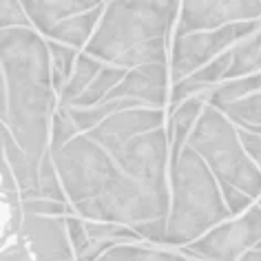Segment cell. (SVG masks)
Returning <instances> with one entry per match:
<instances>
[{
    "label": "cell",
    "instance_id": "1",
    "mask_svg": "<svg viewBox=\"0 0 261 261\" xmlns=\"http://www.w3.org/2000/svg\"><path fill=\"white\" fill-rule=\"evenodd\" d=\"M64 195L75 215L87 221L138 226L168 217L171 199L155 195L124 171L104 144L89 133H77L51 151Z\"/></svg>",
    "mask_w": 261,
    "mask_h": 261
},
{
    "label": "cell",
    "instance_id": "2",
    "mask_svg": "<svg viewBox=\"0 0 261 261\" xmlns=\"http://www.w3.org/2000/svg\"><path fill=\"white\" fill-rule=\"evenodd\" d=\"M58 107L47 38L34 27L0 29V122L31 158L49 151Z\"/></svg>",
    "mask_w": 261,
    "mask_h": 261
},
{
    "label": "cell",
    "instance_id": "3",
    "mask_svg": "<svg viewBox=\"0 0 261 261\" xmlns=\"http://www.w3.org/2000/svg\"><path fill=\"white\" fill-rule=\"evenodd\" d=\"M179 11L181 0H107L84 51L122 69L168 62Z\"/></svg>",
    "mask_w": 261,
    "mask_h": 261
},
{
    "label": "cell",
    "instance_id": "4",
    "mask_svg": "<svg viewBox=\"0 0 261 261\" xmlns=\"http://www.w3.org/2000/svg\"><path fill=\"white\" fill-rule=\"evenodd\" d=\"M168 184L171 206L166 246L186 248L232 217L221 195L219 179L199 158V153L188 144L181 151L171 153Z\"/></svg>",
    "mask_w": 261,
    "mask_h": 261
},
{
    "label": "cell",
    "instance_id": "5",
    "mask_svg": "<svg viewBox=\"0 0 261 261\" xmlns=\"http://www.w3.org/2000/svg\"><path fill=\"white\" fill-rule=\"evenodd\" d=\"M188 146L199 153L221 184H230L257 201L261 197V171L246 153L239 128L224 111L206 104L195 124Z\"/></svg>",
    "mask_w": 261,
    "mask_h": 261
},
{
    "label": "cell",
    "instance_id": "6",
    "mask_svg": "<svg viewBox=\"0 0 261 261\" xmlns=\"http://www.w3.org/2000/svg\"><path fill=\"white\" fill-rule=\"evenodd\" d=\"M259 22H237L228 24L219 29L208 31H188V34H175L171 42V58H168V67H171V80L173 84L184 80L201 67L217 60L226 51H230L234 44L248 38Z\"/></svg>",
    "mask_w": 261,
    "mask_h": 261
},
{
    "label": "cell",
    "instance_id": "7",
    "mask_svg": "<svg viewBox=\"0 0 261 261\" xmlns=\"http://www.w3.org/2000/svg\"><path fill=\"white\" fill-rule=\"evenodd\" d=\"M261 244V206L254 204L246 213L226 219L204 237L179 248L193 261H239L248 250Z\"/></svg>",
    "mask_w": 261,
    "mask_h": 261
},
{
    "label": "cell",
    "instance_id": "8",
    "mask_svg": "<svg viewBox=\"0 0 261 261\" xmlns=\"http://www.w3.org/2000/svg\"><path fill=\"white\" fill-rule=\"evenodd\" d=\"M261 20V0H181L175 34Z\"/></svg>",
    "mask_w": 261,
    "mask_h": 261
},
{
    "label": "cell",
    "instance_id": "9",
    "mask_svg": "<svg viewBox=\"0 0 261 261\" xmlns=\"http://www.w3.org/2000/svg\"><path fill=\"white\" fill-rule=\"evenodd\" d=\"M18 237L27 246L34 261H75V250L71 246L64 217L24 213Z\"/></svg>",
    "mask_w": 261,
    "mask_h": 261
},
{
    "label": "cell",
    "instance_id": "10",
    "mask_svg": "<svg viewBox=\"0 0 261 261\" xmlns=\"http://www.w3.org/2000/svg\"><path fill=\"white\" fill-rule=\"evenodd\" d=\"M171 67L168 62L160 64H142V67L128 69L124 80L111 91L107 100H130L140 107L166 109L171 100Z\"/></svg>",
    "mask_w": 261,
    "mask_h": 261
},
{
    "label": "cell",
    "instance_id": "11",
    "mask_svg": "<svg viewBox=\"0 0 261 261\" xmlns=\"http://www.w3.org/2000/svg\"><path fill=\"white\" fill-rule=\"evenodd\" d=\"M168 124V111L166 109H151V107H133L122 109L111 113L109 117L89 130V135L97 142H122L135 135L148 133V130L162 128Z\"/></svg>",
    "mask_w": 261,
    "mask_h": 261
},
{
    "label": "cell",
    "instance_id": "12",
    "mask_svg": "<svg viewBox=\"0 0 261 261\" xmlns=\"http://www.w3.org/2000/svg\"><path fill=\"white\" fill-rule=\"evenodd\" d=\"M29 14V20L36 31L49 36V31L67 18L87 14L91 9L102 7L107 0H20Z\"/></svg>",
    "mask_w": 261,
    "mask_h": 261
},
{
    "label": "cell",
    "instance_id": "13",
    "mask_svg": "<svg viewBox=\"0 0 261 261\" xmlns=\"http://www.w3.org/2000/svg\"><path fill=\"white\" fill-rule=\"evenodd\" d=\"M0 144H3V162H7L14 177L20 186L22 199H34L38 193V181H40V162L38 158L24 151L18 142L11 138L7 128L0 126Z\"/></svg>",
    "mask_w": 261,
    "mask_h": 261
},
{
    "label": "cell",
    "instance_id": "14",
    "mask_svg": "<svg viewBox=\"0 0 261 261\" xmlns=\"http://www.w3.org/2000/svg\"><path fill=\"white\" fill-rule=\"evenodd\" d=\"M104 5L102 7H97V9L87 11V14H77L73 18H67V20H62L60 24H56V27L49 31V36H44V38L56 40V42H62V44L73 47L77 51H84L87 49V44L91 42V38H93L97 24H100Z\"/></svg>",
    "mask_w": 261,
    "mask_h": 261
},
{
    "label": "cell",
    "instance_id": "15",
    "mask_svg": "<svg viewBox=\"0 0 261 261\" xmlns=\"http://www.w3.org/2000/svg\"><path fill=\"white\" fill-rule=\"evenodd\" d=\"M206 104H208V95H197L181 102L173 111H168L166 128H168V138H171V153H177L188 144V138H191L195 124L204 113Z\"/></svg>",
    "mask_w": 261,
    "mask_h": 261
},
{
    "label": "cell",
    "instance_id": "16",
    "mask_svg": "<svg viewBox=\"0 0 261 261\" xmlns=\"http://www.w3.org/2000/svg\"><path fill=\"white\" fill-rule=\"evenodd\" d=\"M97 261H193L179 248L146 244V241H126L107 250Z\"/></svg>",
    "mask_w": 261,
    "mask_h": 261
},
{
    "label": "cell",
    "instance_id": "17",
    "mask_svg": "<svg viewBox=\"0 0 261 261\" xmlns=\"http://www.w3.org/2000/svg\"><path fill=\"white\" fill-rule=\"evenodd\" d=\"M257 71H261V22L250 36L232 47L230 69H228L224 82L239 80V77L252 75Z\"/></svg>",
    "mask_w": 261,
    "mask_h": 261
},
{
    "label": "cell",
    "instance_id": "18",
    "mask_svg": "<svg viewBox=\"0 0 261 261\" xmlns=\"http://www.w3.org/2000/svg\"><path fill=\"white\" fill-rule=\"evenodd\" d=\"M102 67H104L102 60H97V58L87 54V51H82V54L77 56L75 67H73V71H71L69 80H67V84H64V89L60 93V107H71V104H73L77 97L91 87V82L97 77Z\"/></svg>",
    "mask_w": 261,
    "mask_h": 261
},
{
    "label": "cell",
    "instance_id": "19",
    "mask_svg": "<svg viewBox=\"0 0 261 261\" xmlns=\"http://www.w3.org/2000/svg\"><path fill=\"white\" fill-rule=\"evenodd\" d=\"M126 71L128 69L113 67V64H104L102 71L97 73V77L91 82V87L84 91V93L77 97V100L71 104L69 109H91V107H97V104H102L109 97L111 91H113L117 84L124 80Z\"/></svg>",
    "mask_w": 261,
    "mask_h": 261
},
{
    "label": "cell",
    "instance_id": "20",
    "mask_svg": "<svg viewBox=\"0 0 261 261\" xmlns=\"http://www.w3.org/2000/svg\"><path fill=\"white\" fill-rule=\"evenodd\" d=\"M259 91H261V71H257V73H252V75H246V77H239V80L221 82L211 93V97H208V104H213V107H224L228 102L241 100V97H246L250 93H259Z\"/></svg>",
    "mask_w": 261,
    "mask_h": 261
},
{
    "label": "cell",
    "instance_id": "21",
    "mask_svg": "<svg viewBox=\"0 0 261 261\" xmlns=\"http://www.w3.org/2000/svg\"><path fill=\"white\" fill-rule=\"evenodd\" d=\"M239 126H261V91L217 107Z\"/></svg>",
    "mask_w": 261,
    "mask_h": 261
},
{
    "label": "cell",
    "instance_id": "22",
    "mask_svg": "<svg viewBox=\"0 0 261 261\" xmlns=\"http://www.w3.org/2000/svg\"><path fill=\"white\" fill-rule=\"evenodd\" d=\"M36 197L67 201V195H64V188H62V181H60V175H58V168H56V162H54L51 151L44 153V158L40 162V181H38Z\"/></svg>",
    "mask_w": 261,
    "mask_h": 261
},
{
    "label": "cell",
    "instance_id": "23",
    "mask_svg": "<svg viewBox=\"0 0 261 261\" xmlns=\"http://www.w3.org/2000/svg\"><path fill=\"white\" fill-rule=\"evenodd\" d=\"M80 133L71 117L69 109L67 107H58L56 115H54V122H51V144H49V151H58L60 146H64L69 140H73L75 135Z\"/></svg>",
    "mask_w": 261,
    "mask_h": 261
},
{
    "label": "cell",
    "instance_id": "24",
    "mask_svg": "<svg viewBox=\"0 0 261 261\" xmlns=\"http://www.w3.org/2000/svg\"><path fill=\"white\" fill-rule=\"evenodd\" d=\"M34 27L20 0H0V29Z\"/></svg>",
    "mask_w": 261,
    "mask_h": 261
},
{
    "label": "cell",
    "instance_id": "25",
    "mask_svg": "<svg viewBox=\"0 0 261 261\" xmlns=\"http://www.w3.org/2000/svg\"><path fill=\"white\" fill-rule=\"evenodd\" d=\"M22 213H27V215H47V217H67L69 213H73V208H71L67 201L34 197V199H22Z\"/></svg>",
    "mask_w": 261,
    "mask_h": 261
},
{
    "label": "cell",
    "instance_id": "26",
    "mask_svg": "<svg viewBox=\"0 0 261 261\" xmlns=\"http://www.w3.org/2000/svg\"><path fill=\"white\" fill-rule=\"evenodd\" d=\"M64 219H67V232H69L71 246H73L75 259H77L91 246V237H89V230H87V219H82L80 215H75V213H69Z\"/></svg>",
    "mask_w": 261,
    "mask_h": 261
},
{
    "label": "cell",
    "instance_id": "27",
    "mask_svg": "<svg viewBox=\"0 0 261 261\" xmlns=\"http://www.w3.org/2000/svg\"><path fill=\"white\" fill-rule=\"evenodd\" d=\"M135 232L140 234L142 241L146 244H158V246H166V234H168V217H160V219H151L144 224L133 226Z\"/></svg>",
    "mask_w": 261,
    "mask_h": 261
},
{
    "label": "cell",
    "instance_id": "28",
    "mask_svg": "<svg viewBox=\"0 0 261 261\" xmlns=\"http://www.w3.org/2000/svg\"><path fill=\"white\" fill-rule=\"evenodd\" d=\"M221 195H224V201H226V206H228V211H230L232 217L246 213L248 208L254 204V199L250 197V195H246L244 191H239V188H234L230 184H221Z\"/></svg>",
    "mask_w": 261,
    "mask_h": 261
},
{
    "label": "cell",
    "instance_id": "29",
    "mask_svg": "<svg viewBox=\"0 0 261 261\" xmlns=\"http://www.w3.org/2000/svg\"><path fill=\"white\" fill-rule=\"evenodd\" d=\"M239 138L244 142L246 153L252 158V162L259 166L261 171V126H239Z\"/></svg>",
    "mask_w": 261,
    "mask_h": 261
},
{
    "label": "cell",
    "instance_id": "30",
    "mask_svg": "<svg viewBox=\"0 0 261 261\" xmlns=\"http://www.w3.org/2000/svg\"><path fill=\"white\" fill-rule=\"evenodd\" d=\"M239 261H261V248H252V250H248Z\"/></svg>",
    "mask_w": 261,
    "mask_h": 261
},
{
    "label": "cell",
    "instance_id": "31",
    "mask_svg": "<svg viewBox=\"0 0 261 261\" xmlns=\"http://www.w3.org/2000/svg\"><path fill=\"white\" fill-rule=\"evenodd\" d=\"M257 204H259V206H261V197H259V199H257Z\"/></svg>",
    "mask_w": 261,
    "mask_h": 261
},
{
    "label": "cell",
    "instance_id": "32",
    "mask_svg": "<svg viewBox=\"0 0 261 261\" xmlns=\"http://www.w3.org/2000/svg\"><path fill=\"white\" fill-rule=\"evenodd\" d=\"M257 248H261V244H259V246H257Z\"/></svg>",
    "mask_w": 261,
    "mask_h": 261
}]
</instances>
